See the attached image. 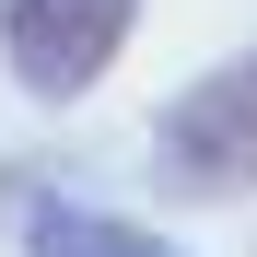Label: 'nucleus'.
Returning <instances> with one entry per match:
<instances>
[{
  "label": "nucleus",
  "instance_id": "1",
  "mask_svg": "<svg viewBox=\"0 0 257 257\" xmlns=\"http://www.w3.org/2000/svg\"><path fill=\"white\" fill-rule=\"evenodd\" d=\"M152 187L176 210L257 199V47H234L222 70H199V82L164 94V117H152Z\"/></svg>",
  "mask_w": 257,
  "mask_h": 257
},
{
  "label": "nucleus",
  "instance_id": "2",
  "mask_svg": "<svg viewBox=\"0 0 257 257\" xmlns=\"http://www.w3.org/2000/svg\"><path fill=\"white\" fill-rule=\"evenodd\" d=\"M141 0H0V59H12L24 105H82L128 59Z\"/></svg>",
  "mask_w": 257,
  "mask_h": 257
},
{
  "label": "nucleus",
  "instance_id": "3",
  "mask_svg": "<svg viewBox=\"0 0 257 257\" xmlns=\"http://www.w3.org/2000/svg\"><path fill=\"white\" fill-rule=\"evenodd\" d=\"M0 210H12V245L24 257H176V234L128 222L105 199H70L59 176H0Z\"/></svg>",
  "mask_w": 257,
  "mask_h": 257
}]
</instances>
